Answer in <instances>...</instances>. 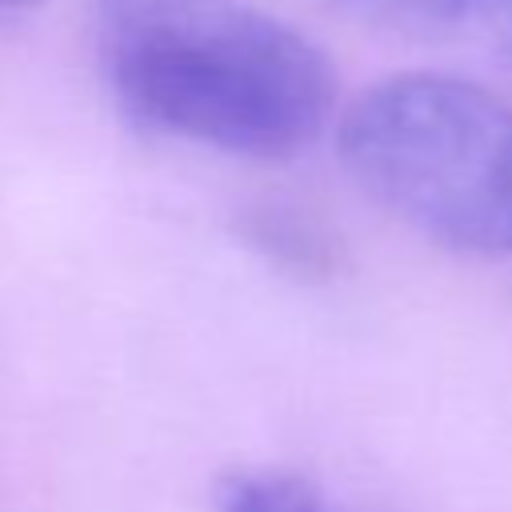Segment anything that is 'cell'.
<instances>
[{
  "label": "cell",
  "instance_id": "277c9868",
  "mask_svg": "<svg viewBox=\"0 0 512 512\" xmlns=\"http://www.w3.org/2000/svg\"><path fill=\"white\" fill-rule=\"evenodd\" d=\"M224 512H328V504L292 476H248L228 488Z\"/></svg>",
  "mask_w": 512,
  "mask_h": 512
},
{
  "label": "cell",
  "instance_id": "7a4b0ae2",
  "mask_svg": "<svg viewBox=\"0 0 512 512\" xmlns=\"http://www.w3.org/2000/svg\"><path fill=\"white\" fill-rule=\"evenodd\" d=\"M340 156L420 236L452 252H512V104L484 84L444 72L380 80L348 104Z\"/></svg>",
  "mask_w": 512,
  "mask_h": 512
},
{
  "label": "cell",
  "instance_id": "5b68a950",
  "mask_svg": "<svg viewBox=\"0 0 512 512\" xmlns=\"http://www.w3.org/2000/svg\"><path fill=\"white\" fill-rule=\"evenodd\" d=\"M44 0H0V12H16V8H36Z\"/></svg>",
  "mask_w": 512,
  "mask_h": 512
},
{
  "label": "cell",
  "instance_id": "3957f363",
  "mask_svg": "<svg viewBox=\"0 0 512 512\" xmlns=\"http://www.w3.org/2000/svg\"><path fill=\"white\" fill-rule=\"evenodd\" d=\"M352 24L512 68V0H324Z\"/></svg>",
  "mask_w": 512,
  "mask_h": 512
},
{
  "label": "cell",
  "instance_id": "6da1fadb",
  "mask_svg": "<svg viewBox=\"0 0 512 512\" xmlns=\"http://www.w3.org/2000/svg\"><path fill=\"white\" fill-rule=\"evenodd\" d=\"M108 84L140 124L236 156H292L332 112V68L244 0H96Z\"/></svg>",
  "mask_w": 512,
  "mask_h": 512
}]
</instances>
